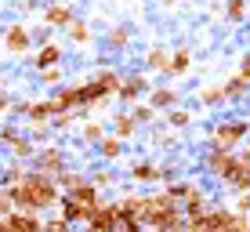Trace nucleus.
Listing matches in <instances>:
<instances>
[{"label":"nucleus","instance_id":"28","mask_svg":"<svg viewBox=\"0 0 250 232\" xmlns=\"http://www.w3.org/2000/svg\"><path fill=\"white\" fill-rule=\"evenodd\" d=\"M221 98H225V87H203V91H200V102H203V105H218Z\"/></svg>","mask_w":250,"mask_h":232},{"label":"nucleus","instance_id":"42","mask_svg":"<svg viewBox=\"0 0 250 232\" xmlns=\"http://www.w3.org/2000/svg\"><path fill=\"white\" fill-rule=\"evenodd\" d=\"M239 160H243L247 167H250V145H243V156H239Z\"/></svg>","mask_w":250,"mask_h":232},{"label":"nucleus","instance_id":"30","mask_svg":"<svg viewBox=\"0 0 250 232\" xmlns=\"http://www.w3.org/2000/svg\"><path fill=\"white\" fill-rule=\"evenodd\" d=\"M116 182V174H113V170H98V174H94V189H109V185H113Z\"/></svg>","mask_w":250,"mask_h":232},{"label":"nucleus","instance_id":"21","mask_svg":"<svg viewBox=\"0 0 250 232\" xmlns=\"http://www.w3.org/2000/svg\"><path fill=\"white\" fill-rule=\"evenodd\" d=\"M102 98H105V91H102V84H98V80L80 84V102H83V105H91V102H102Z\"/></svg>","mask_w":250,"mask_h":232},{"label":"nucleus","instance_id":"15","mask_svg":"<svg viewBox=\"0 0 250 232\" xmlns=\"http://www.w3.org/2000/svg\"><path fill=\"white\" fill-rule=\"evenodd\" d=\"M47 25H65L69 29V22H73V7L69 4H47Z\"/></svg>","mask_w":250,"mask_h":232},{"label":"nucleus","instance_id":"29","mask_svg":"<svg viewBox=\"0 0 250 232\" xmlns=\"http://www.w3.org/2000/svg\"><path fill=\"white\" fill-rule=\"evenodd\" d=\"M145 62H149V69H163V73H167V51L152 47V51H149V58H145Z\"/></svg>","mask_w":250,"mask_h":232},{"label":"nucleus","instance_id":"39","mask_svg":"<svg viewBox=\"0 0 250 232\" xmlns=\"http://www.w3.org/2000/svg\"><path fill=\"white\" fill-rule=\"evenodd\" d=\"M58 76H62V73H58V65H55V69H44V84H58Z\"/></svg>","mask_w":250,"mask_h":232},{"label":"nucleus","instance_id":"8","mask_svg":"<svg viewBox=\"0 0 250 232\" xmlns=\"http://www.w3.org/2000/svg\"><path fill=\"white\" fill-rule=\"evenodd\" d=\"M7 232H44V221H40V214L11 211L7 214Z\"/></svg>","mask_w":250,"mask_h":232},{"label":"nucleus","instance_id":"33","mask_svg":"<svg viewBox=\"0 0 250 232\" xmlns=\"http://www.w3.org/2000/svg\"><path fill=\"white\" fill-rule=\"evenodd\" d=\"M188 120H192V116H188L185 109H174V113L167 116V124H170V127H188Z\"/></svg>","mask_w":250,"mask_h":232},{"label":"nucleus","instance_id":"34","mask_svg":"<svg viewBox=\"0 0 250 232\" xmlns=\"http://www.w3.org/2000/svg\"><path fill=\"white\" fill-rule=\"evenodd\" d=\"M127 40H131L127 29H113V33H109V44H113V47H127Z\"/></svg>","mask_w":250,"mask_h":232},{"label":"nucleus","instance_id":"1","mask_svg":"<svg viewBox=\"0 0 250 232\" xmlns=\"http://www.w3.org/2000/svg\"><path fill=\"white\" fill-rule=\"evenodd\" d=\"M7 192H11V203L15 211H25V214H40V211H51L58 207V200H62V189L51 174H40V170H25L19 182L4 185Z\"/></svg>","mask_w":250,"mask_h":232},{"label":"nucleus","instance_id":"4","mask_svg":"<svg viewBox=\"0 0 250 232\" xmlns=\"http://www.w3.org/2000/svg\"><path fill=\"white\" fill-rule=\"evenodd\" d=\"M87 232H120V211H116V203H102L98 200V207H94L91 218H87Z\"/></svg>","mask_w":250,"mask_h":232},{"label":"nucleus","instance_id":"18","mask_svg":"<svg viewBox=\"0 0 250 232\" xmlns=\"http://www.w3.org/2000/svg\"><path fill=\"white\" fill-rule=\"evenodd\" d=\"M55 182H58V189H62V192H73L76 185H83V182H87V174H80V170H62V174H58Z\"/></svg>","mask_w":250,"mask_h":232},{"label":"nucleus","instance_id":"16","mask_svg":"<svg viewBox=\"0 0 250 232\" xmlns=\"http://www.w3.org/2000/svg\"><path fill=\"white\" fill-rule=\"evenodd\" d=\"M131 178H134V182H142V185H152V182H160V167H156V163H138V167L131 170Z\"/></svg>","mask_w":250,"mask_h":232},{"label":"nucleus","instance_id":"20","mask_svg":"<svg viewBox=\"0 0 250 232\" xmlns=\"http://www.w3.org/2000/svg\"><path fill=\"white\" fill-rule=\"evenodd\" d=\"M94 80L102 84V91H105V94H120V84H124V80H120V73H113V69H102Z\"/></svg>","mask_w":250,"mask_h":232},{"label":"nucleus","instance_id":"26","mask_svg":"<svg viewBox=\"0 0 250 232\" xmlns=\"http://www.w3.org/2000/svg\"><path fill=\"white\" fill-rule=\"evenodd\" d=\"M192 189H196V185H188V182H170V185H167V196L178 203V200H185V196L192 192Z\"/></svg>","mask_w":250,"mask_h":232},{"label":"nucleus","instance_id":"5","mask_svg":"<svg viewBox=\"0 0 250 232\" xmlns=\"http://www.w3.org/2000/svg\"><path fill=\"white\" fill-rule=\"evenodd\" d=\"M229 218H232L229 207H210V211H203L200 218L188 221V232H221L229 225Z\"/></svg>","mask_w":250,"mask_h":232},{"label":"nucleus","instance_id":"40","mask_svg":"<svg viewBox=\"0 0 250 232\" xmlns=\"http://www.w3.org/2000/svg\"><path fill=\"white\" fill-rule=\"evenodd\" d=\"M239 76H243V80H247V84H250V55H247V58H243V65H239Z\"/></svg>","mask_w":250,"mask_h":232},{"label":"nucleus","instance_id":"17","mask_svg":"<svg viewBox=\"0 0 250 232\" xmlns=\"http://www.w3.org/2000/svg\"><path fill=\"white\" fill-rule=\"evenodd\" d=\"M142 91H145L142 76H131V80L120 84V98H124V102H138V98H142Z\"/></svg>","mask_w":250,"mask_h":232},{"label":"nucleus","instance_id":"7","mask_svg":"<svg viewBox=\"0 0 250 232\" xmlns=\"http://www.w3.org/2000/svg\"><path fill=\"white\" fill-rule=\"evenodd\" d=\"M221 182H225L229 189H236V192H250V167L243 160L232 156V163L225 167V174H221Z\"/></svg>","mask_w":250,"mask_h":232},{"label":"nucleus","instance_id":"32","mask_svg":"<svg viewBox=\"0 0 250 232\" xmlns=\"http://www.w3.org/2000/svg\"><path fill=\"white\" fill-rule=\"evenodd\" d=\"M11 211H15V203H11V192H7V189L0 185V218H7Z\"/></svg>","mask_w":250,"mask_h":232},{"label":"nucleus","instance_id":"11","mask_svg":"<svg viewBox=\"0 0 250 232\" xmlns=\"http://www.w3.org/2000/svg\"><path fill=\"white\" fill-rule=\"evenodd\" d=\"M65 196H69V200H73V203H80L83 211H94V207H98V189H94L91 182L76 185L73 192H65Z\"/></svg>","mask_w":250,"mask_h":232},{"label":"nucleus","instance_id":"22","mask_svg":"<svg viewBox=\"0 0 250 232\" xmlns=\"http://www.w3.org/2000/svg\"><path fill=\"white\" fill-rule=\"evenodd\" d=\"M113 131H116V138L124 142V138H131V134L138 131V124H134L131 116H116V120H113Z\"/></svg>","mask_w":250,"mask_h":232},{"label":"nucleus","instance_id":"6","mask_svg":"<svg viewBox=\"0 0 250 232\" xmlns=\"http://www.w3.org/2000/svg\"><path fill=\"white\" fill-rule=\"evenodd\" d=\"M33 170H40V174L58 178V174L65 170V156H62V149H51V145L37 149V152H33Z\"/></svg>","mask_w":250,"mask_h":232},{"label":"nucleus","instance_id":"9","mask_svg":"<svg viewBox=\"0 0 250 232\" xmlns=\"http://www.w3.org/2000/svg\"><path fill=\"white\" fill-rule=\"evenodd\" d=\"M58 218H62L65 225L73 229V225H80V221H87V218H91V211H83L80 203H73L69 196H62V200H58Z\"/></svg>","mask_w":250,"mask_h":232},{"label":"nucleus","instance_id":"2","mask_svg":"<svg viewBox=\"0 0 250 232\" xmlns=\"http://www.w3.org/2000/svg\"><path fill=\"white\" fill-rule=\"evenodd\" d=\"M142 225H152L156 232H185V218L178 211V203L163 196H145L142 200Z\"/></svg>","mask_w":250,"mask_h":232},{"label":"nucleus","instance_id":"25","mask_svg":"<svg viewBox=\"0 0 250 232\" xmlns=\"http://www.w3.org/2000/svg\"><path fill=\"white\" fill-rule=\"evenodd\" d=\"M69 37H73L76 44H87V40H91V33H87V25H83L80 19H73V22H69Z\"/></svg>","mask_w":250,"mask_h":232},{"label":"nucleus","instance_id":"35","mask_svg":"<svg viewBox=\"0 0 250 232\" xmlns=\"http://www.w3.org/2000/svg\"><path fill=\"white\" fill-rule=\"evenodd\" d=\"M131 120H134V124H149V120H152V105H149V109H145V105H138L134 113H131Z\"/></svg>","mask_w":250,"mask_h":232},{"label":"nucleus","instance_id":"3","mask_svg":"<svg viewBox=\"0 0 250 232\" xmlns=\"http://www.w3.org/2000/svg\"><path fill=\"white\" fill-rule=\"evenodd\" d=\"M247 131H250V120H225V124H218L214 127V149H236L239 142L247 138Z\"/></svg>","mask_w":250,"mask_h":232},{"label":"nucleus","instance_id":"10","mask_svg":"<svg viewBox=\"0 0 250 232\" xmlns=\"http://www.w3.org/2000/svg\"><path fill=\"white\" fill-rule=\"evenodd\" d=\"M4 47L11 51V55H25V51H29V33H25L22 25H7L4 29Z\"/></svg>","mask_w":250,"mask_h":232},{"label":"nucleus","instance_id":"38","mask_svg":"<svg viewBox=\"0 0 250 232\" xmlns=\"http://www.w3.org/2000/svg\"><path fill=\"white\" fill-rule=\"evenodd\" d=\"M236 214H243V218L250 214V192H243V196H239V203H236Z\"/></svg>","mask_w":250,"mask_h":232},{"label":"nucleus","instance_id":"27","mask_svg":"<svg viewBox=\"0 0 250 232\" xmlns=\"http://www.w3.org/2000/svg\"><path fill=\"white\" fill-rule=\"evenodd\" d=\"M98 149H102V156H105V160H116L120 152H124V149H120V138H102Z\"/></svg>","mask_w":250,"mask_h":232},{"label":"nucleus","instance_id":"23","mask_svg":"<svg viewBox=\"0 0 250 232\" xmlns=\"http://www.w3.org/2000/svg\"><path fill=\"white\" fill-rule=\"evenodd\" d=\"M185 69H188V51H178V55H170V58H167V73L182 76Z\"/></svg>","mask_w":250,"mask_h":232},{"label":"nucleus","instance_id":"31","mask_svg":"<svg viewBox=\"0 0 250 232\" xmlns=\"http://www.w3.org/2000/svg\"><path fill=\"white\" fill-rule=\"evenodd\" d=\"M83 138H87V142H102V138H105V131H102V124H94V120H91V124L83 127Z\"/></svg>","mask_w":250,"mask_h":232},{"label":"nucleus","instance_id":"37","mask_svg":"<svg viewBox=\"0 0 250 232\" xmlns=\"http://www.w3.org/2000/svg\"><path fill=\"white\" fill-rule=\"evenodd\" d=\"M44 232H73V229H69L62 218H51V221H44Z\"/></svg>","mask_w":250,"mask_h":232},{"label":"nucleus","instance_id":"36","mask_svg":"<svg viewBox=\"0 0 250 232\" xmlns=\"http://www.w3.org/2000/svg\"><path fill=\"white\" fill-rule=\"evenodd\" d=\"M247 11V0H229V19H243Z\"/></svg>","mask_w":250,"mask_h":232},{"label":"nucleus","instance_id":"19","mask_svg":"<svg viewBox=\"0 0 250 232\" xmlns=\"http://www.w3.org/2000/svg\"><path fill=\"white\" fill-rule=\"evenodd\" d=\"M174 102H178V94L170 91V87H156V91L149 94V105H156V109H170Z\"/></svg>","mask_w":250,"mask_h":232},{"label":"nucleus","instance_id":"13","mask_svg":"<svg viewBox=\"0 0 250 232\" xmlns=\"http://www.w3.org/2000/svg\"><path fill=\"white\" fill-rule=\"evenodd\" d=\"M58 62H62V47H58V44H44V47L37 51V58H33V65H37L40 73H44V69H55Z\"/></svg>","mask_w":250,"mask_h":232},{"label":"nucleus","instance_id":"14","mask_svg":"<svg viewBox=\"0 0 250 232\" xmlns=\"http://www.w3.org/2000/svg\"><path fill=\"white\" fill-rule=\"evenodd\" d=\"M203 163H207V170H210V174H225V167H229V163H232V152L229 149H210V152H207V156H203Z\"/></svg>","mask_w":250,"mask_h":232},{"label":"nucleus","instance_id":"24","mask_svg":"<svg viewBox=\"0 0 250 232\" xmlns=\"http://www.w3.org/2000/svg\"><path fill=\"white\" fill-rule=\"evenodd\" d=\"M247 87H250V84L243 80V76H232V80L225 84V98H243Z\"/></svg>","mask_w":250,"mask_h":232},{"label":"nucleus","instance_id":"12","mask_svg":"<svg viewBox=\"0 0 250 232\" xmlns=\"http://www.w3.org/2000/svg\"><path fill=\"white\" fill-rule=\"evenodd\" d=\"M51 105H55V116H62V113H69V109L83 105V102H80V87H65V91H58L55 98H51Z\"/></svg>","mask_w":250,"mask_h":232},{"label":"nucleus","instance_id":"41","mask_svg":"<svg viewBox=\"0 0 250 232\" xmlns=\"http://www.w3.org/2000/svg\"><path fill=\"white\" fill-rule=\"evenodd\" d=\"M7 105H11V102H7V94H0V116L7 113Z\"/></svg>","mask_w":250,"mask_h":232}]
</instances>
